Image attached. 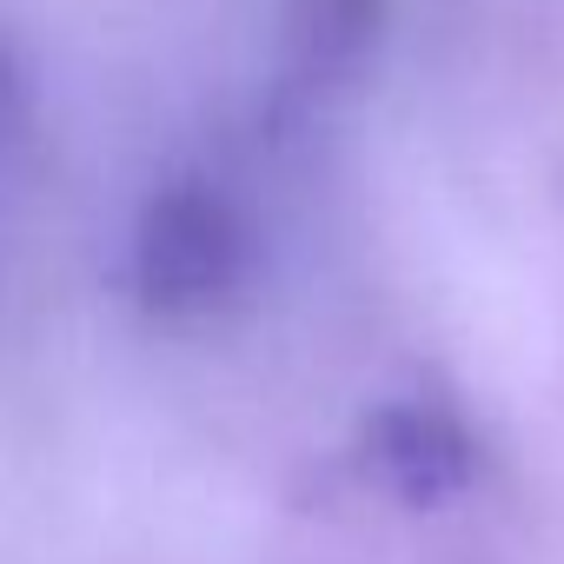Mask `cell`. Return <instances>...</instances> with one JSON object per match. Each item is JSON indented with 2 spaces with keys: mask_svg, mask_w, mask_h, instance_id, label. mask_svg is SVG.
I'll use <instances>...</instances> for the list:
<instances>
[{
  "mask_svg": "<svg viewBox=\"0 0 564 564\" xmlns=\"http://www.w3.org/2000/svg\"><path fill=\"white\" fill-rule=\"evenodd\" d=\"M246 265H252V239L226 193L180 180L147 199L133 232V286L153 319L219 313L246 286Z\"/></svg>",
  "mask_w": 564,
  "mask_h": 564,
  "instance_id": "1",
  "label": "cell"
},
{
  "mask_svg": "<svg viewBox=\"0 0 564 564\" xmlns=\"http://www.w3.org/2000/svg\"><path fill=\"white\" fill-rule=\"evenodd\" d=\"M478 465H485V452H478L471 425L445 405L386 399L359 425V471L412 511H438V505L465 498L478 485Z\"/></svg>",
  "mask_w": 564,
  "mask_h": 564,
  "instance_id": "2",
  "label": "cell"
},
{
  "mask_svg": "<svg viewBox=\"0 0 564 564\" xmlns=\"http://www.w3.org/2000/svg\"><path fill=\"white\" fill-rule=\"evenodd\" d=\"M386 28V0H286V74L306 94L352 87Z\"/></svg>",
  "mask_w": 564,
  "mask_h": 564,
  "instance_id": "3",
  "label": "cell"
},
{
  "mask_svg": "<svg viewBox=\"0 0 564 564\" xmlns=\"http://www.w3.org/2000/svg\"><path fill=\"white\" fill-rule=\"evenodd\" d=\"M14 120H21V67H14L8 47H0V140H8Z\"/></svg>",
  "mask_w": 564,
  "mask_h": 564,
  "instance_id": "4",
  "label": "cell"
}]
</instances>
